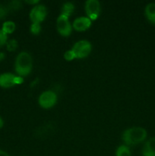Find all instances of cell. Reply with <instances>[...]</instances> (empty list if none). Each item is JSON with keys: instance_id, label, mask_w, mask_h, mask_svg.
Masks as SVG:
<instances>
[{"instance_id": "cell-18", "label": "cell", "mask_w": 155, "mask_h": 156, "mask_svg": "<svg viewBox=\"0 0 155 156\" xmlns=\"http://www.w3.org/2000/svg\"><path fill=\"white\" fill-rule=\"evenodd\" d=\"M7 49L9 51H13L18 47V43L15 40H11L9 42H7Z\"/></svg>"}, {"instance_id": "cell-15", "label": "cell", "mask_w": 155, "mask_h": 156, "mask_svg": "<svg viewBox=\"0 0 155 156\" xmlns=\"http://www.w3.org/2000/svg\"><path fill=\"white\" fill-rule=\"evenodd\" d=\"M22 7V5H21V2L18 1V0H15V1H12L11 2H9V8L12 10H18L21 8Z\"/></svg>"}, {"instance_id": "cell-22", "label": "cell", "mask_w": 155, "mask_h": 156, "mask_svg": "<svg viewBox=\"0 0 155 156\" xmlns=\"http://www.w3.org/2000/svg\"><path fill=\"white\" fill-rule=\"evenodd\" d=\"M0 156H9V155L6 152L0 149Z\"/></svg>"}, {"instance_id": "cell-21", "label": "cell", "mask_w": 155, "mask_h": 156, "mask_svg": "<svg viewBox=\"0 0 155 156\" xmlns=\"http://www.w3.org/2000/svg\"><path fill=\"white\" fill-rule=\"evenodd\" d=\"M26 3H27V4L29 5H36L37 4V3H39V1L38 0H32V1H26Z\"/></svg>"}, {"instance_id": "cell-13", "label": "cell", "mask_w": 155, "mask_h": 156, "mask_svg": "<svg viewBox=\"0 0 155 156\" xmlns=\"http://www.w3.org/2000/svg\"><path fill=\"white\" fill-rule=\"evenodd\" d=\"M74 10V5L71 2H65L62 5V13L61 15H65L66 17H69L72 15L73 12Z\"/></svg>"}, {"instance_id": "cell-7", "label": "cell", "mask_w": 155, "mask_h": 156, "mask_svg": "<svg viewBox=\"0 0 155 156\" xmlns=\"http://www.w3.org/2000/svg\"><path fill=\"white\" fill-rule=\"evenodd\" d=\"M57 30L62 36L68 37L71 34L72 31V26L68 20V17L60 15L56 21Z\"/></svg>"}, {"instance_id": "cell-3", "label": "cell", "mask_w": 155, "mask_h": 156, "mask_svg": "<svg viewBox=\"0 0 155 156\" xmlns=\"http://www.w3.org/2000/svg\"><path fill=\"white\" fill-rule=\"evenodd\" d=\"M71 50L74 53L75 58L83 59L89 56L92 50V46L88 41L81 40L74 44Z\"/></svg>"}, {"instance_id": "cell-11", "label": "cell", "mask_w": 155, "mask_h": 156, "mask_svg": "<svg viewBox=\"0 0 155 156\" xmlns=\"http://www.w3.org/2000/svg\"><path fill=\"white\" fill-rule=\"evenodd\" d=\"M146 18L152 24H155V3H149L146 5L144 9Z\"/></svg>"}, {"instance_id": "cell-24", "label": "cell", "mask_w": 155, "mask_h": 156, "mask_svg": "<svg viewBox=\"0 0 155 156\" xmlns=\"http://www.w3.org/2000/svg\"><path fill=\"white\" fill-rule=\"evenodd\" d=\"M3 58H4V53H0V60H2Z\"/></svg>"}, {"instance_id": "cell-1", "label": "cell", "mask_w": 155, "mask_h": 156, "mask_svg": "<svg viewBox=\"0 0 155 156\" xmlns=\"http://www.w3.org/2000/svg\"><path fill=\"white\" fill-rule=\"evenodd\" d=\"M147 131L141 126H134L126 129L122 133L123 142L126 146H134L142 143L147 138Z\"/></svg>"}, {"instance_id": "cell-5", "label": "cell", "mask_w": 155, "mask_h": 156, "mask_svg": "<svg viewBox=\"0 0 155 156\" xmlns=\"http://www.w3.org/2000/svg\"><path fill=\"white\" fill-rule=\"evenodd\" d=\"M23 82V78L15 76L12 73H6L0 75V87L9 88L15 85H19Z\"/></svg>"}, {"instance_id": "cell-17", "label": "cell", "mask_w": 155, "mask_h": 156, "mask_svg": "<svg viewBox=\"0 0 155 156\" xmlns=\"http://www.w3.org/2000/svg\"><path fill=\"white\" fill-rule=\"evenodd\" d=\"M8 12H9L8 8L5 6L4 5L0 4V21L5 18L8 14Z\"/></svg>"}, {"instance_id": "cell-8", "label": "cell", "mask_w": 155, "mask_h": 156, "mask_svg": "<svg viewBox=\"0 0 155 156\" xmlns=\"http://www.w3.org/2000/svg\"><path fill=\"white\" fill-rule=\"evenodd\" d=\"M47 15L46 8L43 5H36L33 6L30 12V18L32 23H38L44 21Z\"/></svg>"}, {"instance_id": "cell-9", "label": "cell", "mask_w": 155, "mask_h": 156, "mask_svg": "<svg viewBox=\"0 0 155 156\" xmlns=\"http://www.w3.org/2000/svg\"><path fill=\"white\" fill-rule=\"evenodd\" d=\"M92 21L88 17H79L76 18L72 24V27L77 31H84L91 25Z\"/></svg>"}, {"instance_id": "cell-16", "label": "cell", "mask_w": 155, "mask_h": 156, "mask_svg": "<svg viewBox=\"0 0 155 156\" xmlns=\"http://www.w3.org/2000/svg\"><path fill=\"white\" fill-rule=\"evenodd\" d=\"M41 30V26L40 24L38 23H32L31 26H30V31L33 34H38Z\"/></svg>"}, {"instance_id": "cell-6", "label": "cell", "mask_w": 155, "mask_h": 156, "mask_svg": "<svg viewBox=\"0 0 155 156\" xmlns=\"http://www.w3.org/2000/svg\"><path fill=\"white\" fill-rule=\"evenodd\" d=\"M85 12H86L88 18L91 21L96 20L99 17L101 11L100 2L97 0H88L84 5Z\"/></svg>"}, {"instance_id": "cell-10", "label": "cell", "mask_w": 155, "mask_h": 156, "mask_svg": "<svg viewBox=\"0 0 155 156\" xmlns=\"http://www.w3.org/2000/svg\"><path fill=\"white\" fill-rule=\"evenodd\" d=\"M143 156H155V137L149 139L142 149Z\"/></svg>"}, {"instance_id": "cell-19", "label": "cell", "mask_w": 155, "mask_h": 156, "mask_svg": "<svg viewBox=\"0 0 155 156\" xmlns=\"http://www.w3.org/2000/svg\"><path fill=\"white\" fill-rule=\"evenodd\" d=\"M7 34H5L1 29V30H0V47H2V46H4L5 44H7Z\"/></svg>"}, {"instance_id": "cell-12", "label": "cell", "mask_w": 155, "mask_h": 156, "mask_svg": "<svg viewBox=\"0 0 155 156\" xmlns=\"http://www.w3.org/2000/svg\"><path fill=\"white\" fill-rule=\"evenodd\" d=\"M16 28V25L15 23L12 21H7L3 23L2 27V30L4 32L5 34H12L15 30Z\"/></svg>"}, {"instance_id": "cell-20", "label": "cell", "mask_w": 155, "mask_h": 156, "mask_svg": "<svg viewBox=\"0 0 155 156\" xmlns=\"http://www.w3.org/2000/svg\"><path fill=\"white\" fill-rule=\"evenodd\" d=\"M64 58H65L67 61H71L74 59H75V56H74L72 50H68V51H66L65 53H64Z\"/></svg>"}, {"instance_id": "cell-23", "label": "cell", "mask_w": 155, "mask_h": 156, "mask_svg": "<svg viewBox=\"0 0 155 156\" xmlns=\"http://www.w3.org/2000/svg\"><path fill=\"white\" fill-rule=\"evenodd\" d=\"M3 125H4V121H3V120L2 119V117H0V129H1V128H2Z\"/></svg>"}, {"instance_id": "cell-14", "label": "cell", "mask_w": 155, "mask_h": 156, "mask_svg": "<svg viewBox=\"0 0 155 156\" xmlns=\"http://www.w3.org/2000/svg\"><path fill=\"white\" fill-rule=\"evenodd\" d=\"M115 156H132L129 148L126 145L119 146L115 152Z\"/></svg>"}, {"instance_id": "cell-2", "label": "cell", "mask_w": 155, "mask_h": 156, "mask_svg": "<svg viewBox=\"0 0 155 156\" xmlns=\"http://www.w3.org/2000/svg\"><path fill=\"white\" fill-rule=\"evenodd\" d=\"M33 68V59L30 53L21 52L17 56L15 62V70L18 76L24 77L31 73Z\"/></svg>"}, {"instance_id": "cell-4", "label": "cell", "mask_w": 155, "mask_h": 156, "mask_svg": "<svg viewBox=\"0 0 155 156\" xmlns=\"http://www.w3.org/2000/svg\"><path fill=\"white\" fill-rule=\"evenodd\" d=\"M38 102L41 108L49 109L54 106L57 102V95L53 91H43L40 95Z\"/></svg>"}]
</instances>
